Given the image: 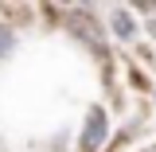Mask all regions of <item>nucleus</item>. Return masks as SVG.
Returning a JSON list of instances; mask_svg holds the SVG:
<instances>
[{
	"mask_svg": "<svg viewBox=\"0 0 156 152\" xmlns=\"http://www.w3.org/2000/svg\"><path fill=\"white\" fill-rule=\"evenodd\" d=\"M113 31H117V39H133L136 23H133V16L125 8H113Z\"/></svg>",
	"mask_w": 156,
	"mask_h": 152,
	"instance_id": "f03ea898",
	"label": "nucleus"
},
{
	"mask_svg": "<svg viewBox=\"0 0 156 152\" xmlns=\"http://www.w3.org/2000/svg\"><path fill=\"white\" fill-rule=\"evenodd\" d=\"M12 47H16V35H12V27H0V58L8 55Z\"/></svg>",
	"mask_w": 156,
	"mask_h": 152,
	"instance_id": "7ed1b4c3",
	"label": "nucleus"
},
{
	"mask_svg": "<svg viewBox=\"0 0 156 152\" xmlns=\"http://www.w3.org/2000/svg\"><path fill=\"white\" fill-rule=\"evenodd\" d=\"M152 35H156V23H152Z\"/></svg>",
	"mask_w": 156,
	"mask_h": 152,
	"instance_id": "20e7f679",
	"label": "nucleus"
},
{
	"mask_svg": "<svg viewBox=\"0 0 156 152\" xmlns=\"http://www.w3.org/2000/svg\"><path fill=\"white\" fill-rule=\"evenodd\" d=\"M105 129H109V121H105V109L101 105H94L90 113H86V129H82V152H94L101 140H105Z\"/></svg>",
	"mask_w": 156,
	"mask_h": 152,
	"instance_id": "f257e3e1",
	"label": "nucleus"
}]
</instances>
